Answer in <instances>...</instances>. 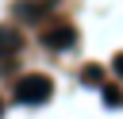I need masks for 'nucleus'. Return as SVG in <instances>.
<instances>
[{"label": "nucleus", "instance_id": "nucleus-3", "mask_svg": "<svg viewBox=\"0 0 123 119\" xmlns=\"http://www.w3.org/2000/svg\"><path fill=\"white\" fill-rule=\"evenodd\" d=\"M19 50V35L12 31V27H0V58H8V54H15Z\"/></svg>", "mask_w": 123, "mask_h": 119}, {"label": "nucleus", "instance_id": "nucleus-4", "mask_svg": "<svg viewBox=\"0 0 123 119\" xmlns=\"http://www.w3.org/2000/svg\"><path fill=\"white\" fill-rule=\"evenodd\" d=\"M85 84H104V69L100 65H85Z\"/></svg>", "mask_w": 123, "mask_h": 119}, {"label": "nucleus", "instance_id": "nucleus-2", "mask_svg": "<svg viewBox=\"0 0 123 119\" xmlns=\"http://www.w3.org/2000/svg\"><path fill=\"white\" fill-rule=\"evenodd\" d=\"M46 46H54V50L73 46V27H54V31H46Z\"/></svg>", "mask_w": 123, "mask_h": 119}, {"label": "nucleus", "instance_id": "nucleus-1", "mask_svg": "<svg viewBox=\"0 0 123 119\" xmlns=\"http://www.w3.org/2000/svg\"><path fill=\"white\" fill-rule=\"evenodd\" d=\"M50 96H54V81H50L46 73H27V77L15 84V100L27 104V107H31V104H46Z\"/></svg>", "mask_w": 123, "mask_h": 119}, {"label": "nucleus", "instance_id": "nucleus-5", "mask_svg": "<svg viewBox=\"0 0 123 119\" xmlns=\"http://www.w3.org/2000/svg\"><path fill=\"white\" fill-rule=\"evenodd\" d=\"M115 69H119V77H123V54H119V58H115Z\"/></svg>", "mask_w": 123, "mask_h": 119}]
</instances>
